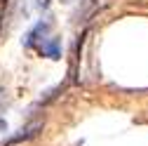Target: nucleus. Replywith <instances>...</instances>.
<instances>
[{
    "instance_id": "f257e3e1",
    "label": "nucleus",
    "mask_w": 148,
    "mask_h": 146,
    "mask_svg": "<svg viewBox=\"0 0 148 146\" xmlns=\"http://www.w3.org/2000/svg\"><path fill=\"white\" fill-rule=\"evenodd\" d=\"M42 130V123H33V125H26V127H21L16 134H12L3 146H14V144H19V141H28V139H33L35 134H38Z\"/></svg>"
},
{
    "instance_id": "f03ea898",
    "label": "nucleus",
    "mask_w": 148,
    "mask_h": 146,
    "mask_svg": "<svg viewBox=\"0 0 148 146\" xmlns=\"http://www.w3.org/2000/svg\"><path fill=\"white\" fill-rule=\"evenodd\" d=\"M42 52H45V54H49L52 59H59V54H61V52H59V43H57V40L45 43V45H42Z\"/></svg>"
},
{
    "instance_id": "7ed1b4c3",
    "label": "nucleus",
    "mask_w": 148,
    "mask_h": 146,
    "mask_svg": "<svg viewBox=\"0 0 148 146\" xmlns=\"http://www.w3.org/2000/svg\"><path fill=\"white\" fill-rule=\"evenodd\" d=\"M108 3H110V0H92V3H89V12H87V14H94V12L103 10Z\"/></svg>"
},
{
    "instance_id": "20e7f679",
    "label": "nucleus",
    "mask_w": 148,
    "mask_h": 146,
    "mask_svg": "<svg viewBox=\"0 0 148 146\" xmlns=\"http://www.w3.org/2000/svg\"><path fill=\"white\" fill-rule=\"evenodd\" d=\"M3 132H7V123H5L3 118H0V134H3Z\"/></svg>"
},
{
    "instance_id": "39448f33",
    "label": "nucleus",
    "mask_w": 148,
    "mask_h": 146,
    "mask_svg": "<svg viewBox=\"0 0 148 146\" xmlns=\"http://www.w3.org/2000/svg\"><path fill=\"white\" fill-rule=\"evenodd\" d=\"M0 108H3V106H0Z\"/></svg>"
}]
</instances>
